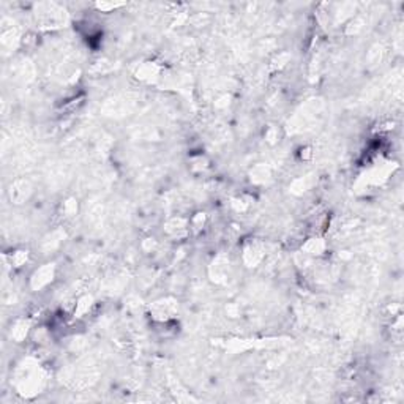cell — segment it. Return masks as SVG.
<instances>
[{
    "mask_svg": "<svg viewBox=\"0 0 404 404\" xmlns=\"http://www.w3.org/2000/svg\"><path fill=\"white\" fill-rule=\"evenodd\" d=\"M54 276V266L52 264H46V266L38 269L34 276H32V287L34 289H40V287L46 286L48 283L52 281Z\"/></svg>",
    "mask_w": 404,
    "mask_h": 404,
    "instance_id": "1",
    "label": "cell"
},
{
    "mask_svg": "<svg viewBox=\"0 0 404 404\" xmlns=\"http://www.w3.org/2000/svg\"><path fill=\"white\" fill-rule=\"evenodd\" d=\"M175 311V303L172 300H161L153 305V317L160 321H166Z\"/></svg>",
    "mask_w": 404,
    "mask_h": 404,
    "instance_id": "2",
    "label": "cell"
},
{
    "mask_svg": "<svg viewBox=\"0 0 404 404\" xmlns=\"http://www.w3.org/2000/svg\"><path fill=\"white\" fill-rule=\"evenodd\" d=\"M27 330H29V322L26 321H18L14 324V329H13V338L21 341L22 338H26L27 335Z\"/></svg>",
    "mask_w": 404,
    "mask_h": 404,
    "instance_id": "3",
    "label": "cell"
},
{
    "mask_svg": "<svg viewBox=\"0 0 404 404\" xmlns=\"http://www.w3.org/2000/svg\"><path fill=\"white\" fill-rule=\"evenodd\" d=\"M305 250L308 253H311V254H319L324 250V243L321 242L319 238H313V240H309L308 242V245L305 246Z\"/></svg>",
    "mask_w": 404,
    "mask_h": 404,
    "instance_id": "4",
    "label": "cell"
}]
</instances>
